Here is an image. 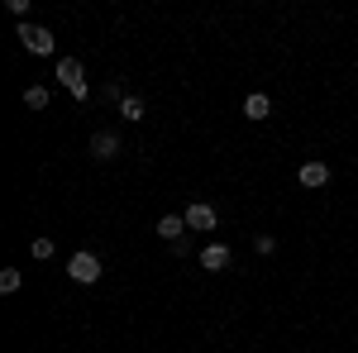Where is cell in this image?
<instances>
[{
	"label": "cell",
	"instance_id": "obj_5",
	"mask_svg": "<svg viewBox=\"0 0 358 353\" xmlns=\"http://www.w3.org/2000/svg\"><path fill=\"white\" fill-rule=\"evenodd\" d=\"M296 182H301V187H325V182H330V167L320 163V158H310V163H301V172H296Z\"/></svg>",
	"mask_w": 358,
	"mask_h": 353
},
{
	"label": "cell",
	"instance_id": "obj_12",
	"mask_svg": "<svg viewBox=\"0 0 358 353\" xmlns=\"http://www.w3.org/2000/svg\"><path fill=\"white\" fill-rule=\"evenodd\" d=\"M120 115H124V120H143V101H138V96H124Z\"/></svg>",
	"mask_w": 358,
	"mask_h": 353
},
{
	"label": "cell",
	"instance_id": "obj_2",
	"mask_svg": "<svg viewBox=\"0 0 358 353\" xmlns=\"http://www.w3.org/2000/svg\"><path fill=\"white\" fill-rule=\"evenodd\" d=\"M20 43H24L29 53H53V34H48V29L43 24H20Z\"/></svg>",
	"mask_w": 358,
	"mask_h": 353
},
{
	"label": "cell",
	"instance_id": "obj_8",
	"mask_svg": "<svg viewBox=\"0 0 358 353\" xmlns=\"http://www.w3.org/2000/svg\"><path fill=\"white\" fill-rule=\"evenodd\" d=\"M158 234H163L167 244H182V239H187V219L182 215H163L158 219Z\"/></svg>",
	"mask_w": 358,
	"mask_h": 353
},
{
	"label": "cell",
	"instance_id": "obj_3",
	"mask_svg": "<svg viewBox=\"0 0 358 353\" xmlns=\"http://www.w3.org/2000/svg\"><path fill=\"white\" fill-rule=\"evenodd\" d=\"M67 272H72V282H96L101 277V258L96 253H72L67 258Z\"/></svg>",
	"mask_w": 358,
	"mask_h": 353
},
{
	"label": "cell",
	"instance_id": "obj_14",
	"mask_svg": "<svg viewBox=\"0 0 358 353\" xmlns=\"http://www.w3.org/2000/svg\"><path fill=\"white\" fill-rule=\"evenodd\" d=\"M10 15H15V20H24V24H29V0H10Z\"/></svg>",
	"mask_w": 358,
	"mask_h": 353
},
{
	"label": "cell",
	"instance_id": "obj_13",
	"mask_svg": "<svg viewBox=\"0 0 358 353\" xmlns=\"http://www.w3.org/2000/svg\"><path fill=\"white\" fill-rule=\"evenodd\" d=\"M29 253H34L38 263H43V258H53V239H43V234H38V239L29 244Z\"/></svg>",
	"mask_w": 358,
	"mask_h": 353
},
{
	"label": "cell",
	"instance_id": "obj_1",
	"mask_svg": "<svg viewBox=\"0 0 358 353\" xmlns=\"http://www.w3.org/2000/svg\"><path fill=\"white\" fill-rule=\"evenodd\" d=\"M53 77L67 86V96H72V101H86V96H91L86 72H82V62H77V57H57V72H53Z\"/></svg>",
	"mask_w": 358,
	"mask_h": 353
},
{
	"label": "cell",
	"instance_id": "obj_15",
	"mask_svg": "<svg viewBox=\"0 0 358 353\" xmlns=\"http://www.w3.org/2000/svg\"><path fill=\"white\" fill-rule=\"evenodd\" d=\"M253 248H258V253H273L277 239H273V234H258V239H253Z\"/></svg>",
	"mask_w": 358,
	"mask_h": 353
},
{
	"label": "cell",
	"instance_id": "obj_4",
	"mask_svg": "<svg viewBox=\"0 0 358 353\" xmlns=\"http://www.w3.org/2000/svg\"><path fill=\"white\" fill-rule=\"evenodd\" d=\"M115 153H120V134H110V129H101V134H91V158H101V163H110Z\"/></svg>",
	"mask_w": 358,
	"mask_h": 353
},
{
	"label": "cell",
	"instance_id": "obj_7",
	"mask_svg": "<svg viewBox=\"0 0 358 353\" xmlns=\"http://www.w3.org/2000/svg\"><path fill=\"white\" fill-rule=\"evenodd\" d=\"M182 219H187V229H215V219H220V215H215L210 206H201V201H196V206H192Z\"/></svg>",
	"mask_w": 358,
	"mask_h": 353
},
{
	"label": "cell",
	"instance_id": "obj_10",
	"mask_svg": "<svg viewBox=\"0 0 358 353\" xmlns=\"http://www.w3.org/2000/svg\"><path fill=\"white\" fill-rule=\"evenodd\" d=\"M24 106L29 110H48V86H24Z\"/></svg>",
	"mask_w": 358,
	"mask_h": 353
},
{
	"label": "cell",
	"instance_id": "obj_9",
	"mask_svg": "<svg viewBox=\"0 0 358 353\" xmlns=\"http://www.w3.org/2000/svg\"><path fill=\"white\" fill-rule=\"evenodd\" d=\"M244 115L248 120H268V115H273V101H268L263 91H253V96H244Z\"/></svg>",
	"mask_w": 358,
	"mask_h": 353
},
{
	"label": "cell",
	"instance_id": "obj_11",
	"mask_svg": "<svg viewBox=\"0 0 358 353\" xmlns=\"http://www.w3.org/2000/svg\"><path fill=\"white\" fill-rule=\"evenodd\" d=\"M20 282H24V272H20V268H5V272H0V291H5V296H10V291H20Z\"/></svg>",
	"mask_w": 358,
	"mask_h": 353
},
{
	"label": "cell",
	"instance_id": "obj_6",
	"mask_svg": "<svg viewBox=\"0 0 358 353\" xmlns=\"http://www.w3.org/2000/svg\"><path fill=\"white\" fill-rule=\"evenodd\" d=\"M201 268H206V272H224V268H229V248H224V244H206V248H201Z\"/></svg>",
	"mask_w": 358,
	"mask_h": 353
}]
</instances>
